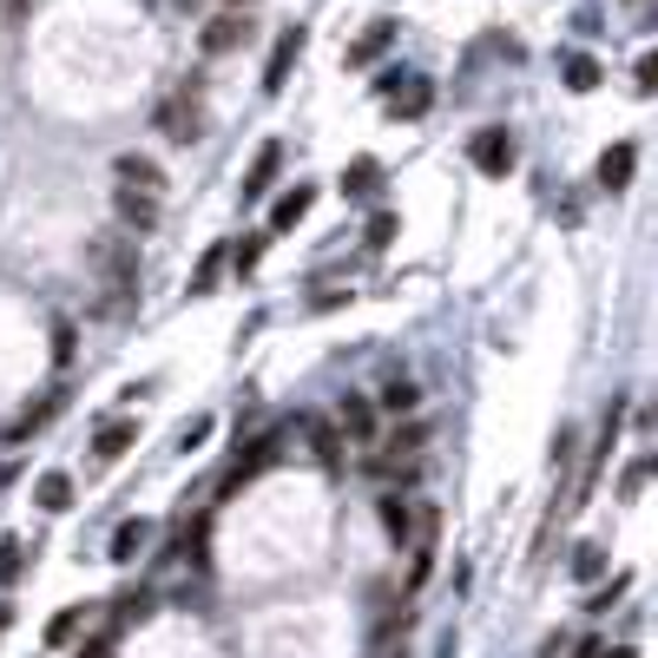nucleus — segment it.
Returning a JSON list of instances; mask_svg holds the SVG:
<instances>
[{"mask_svg":"<svg viewBox=\"0 0 658 658\" xmlns=\"http://www.w3.org/2000/svg\"><path fill=\"white\" fill-rule=\"evenodd\" d=\"M86 264L105 277V310H119L125 290L138 283V237H132V231H105V237L86 244Z\"/></svg>","mask_w":658,"mask_h":658,"instance_id":"nucleus-1","label":"nucleus"},{"mask_svg":"<svg viewBox=\"0 0 658 658\" xmlns=\"http://www.w3.org/2000/svg\"><path fill=\"white\" fill-rule=\"evenodd\" d=\"M468 158H475V171L508 178V171H514V138H508V125H481V132L468 138Z\"/></svg>","mask_w":658,"mask_h":658,"instance_id":"nucleus-2","label":"nucleus"},{"mask_svg":"<svg viewBox=\"0 0 658 658\" xmlns=\"http://www.w3.org/2000/svg\"><path fill=\"white\" fill-rule=\"evenodd\" d=\"M376 92L395 105V119H422V112H428V99H435V86H428V79H415V73H389V79H376Z\"/></svg>","mask_w":658,"mask_h":658,"instance_id":"nucleus-3","label":"nucleus"},{"mask_svg":"<svg viewBox=\"0 0 658 658\" xmlns=\"http://www.w3.org/2000/svg\"><path fill=\"white\" fill-rule=\"evenodd\" d=\"M112 218H119V231H132V237L158 231V191H132V185H119V198H112Z\"/></svg>","mask_w":658,"mask_h":658,"instance_id":"nucleus-4","label":"nucleus"},{"mask_svg":"<svg viewBox=\"0 0 658 658\" xmlns=\"http://www.w3.org/2000/svg\"><path fill=\"white\" fill-rule=\"evenodd\" d=\"M158 132L165 138H178V145H191L198 138V92L185 86V92H171L165 105H158Z\"/></svg>","mask_w":658,"mask_h":658,"instance_id":"nucleus-5","label":"nucleus"},{"mask_svg":"<svg viewBox=\"0 0 658 658\" xmlns=\"http://www.w3.org/2000/svg\"><path fill=\"white\" fill-rule=\"evenodd\" d=\"M270 461H277V435H257V442H250V448L237 455V468H231V475L218 481V494H237V488H244V481H257V475H264Z\"/></svg>","mask_w":658,"mask_h":658,"instance_id":"nucleus-6","label":"nucleus"},{"mask_svg":"<svg viewBox=\"0 0 658 658\" xmlns=\"http://www.w3.org/2000/svg\"><path fill=\"white\" fill-rule=\"evenodd\" d=\"M244 33H250V13H244V7H231V13L204 20L198 46H204V53H231V46H244Z\"/></svg>","mask_w":658,"mask_h":658,"instance_id":"nucleus-7","label":"nucleus"},{"mask_svg":"<svg viewBox=\"0 0 658 658\" xmlns=\"http://www.w3.org/2000/svg\"><path fill=\"white\" fill-rule=\"evenodd\" d=\"M297 53H303V26H283V33H277V46H270V66H264V92H283V79H290Z\"/></svg>","mask_w":658,"mask_h":658,"instance_id":"nucleus-8","label":"nucleus"},{"mask_svg":"<svg viewBox=\"0 0 658 658\" xmlns=\"http://www.w3.org/2000/svg\"><path fill=\"white\" fill-rule=\"evenodd\" d=\"M395 46V20H376V26H363L356 40H349V53H343V66H369V59H382Z\"/></svg>","mask_w":658,"mask_h":658,"instance_id":"nucleus-9","label":"nucleus"},{"mask_svg":"<svg viewBox=\"0 0 658 658\" xmlns=\"http://www.w3.org/2000/svg\"><path fill=\"white\" fill-rule=\"evenodd\" d=\"M633 165H639V145H626V138H620V145H606V152H600V165H593V171H600V185H606V191H626V185H633Z\"/></svg>","mask_w":658,"mask_h":658,"instance_id":"nucleus-10","label":"nucleus"},{"mask_svg":"<svg viewBox=\"0 0 658 658\" xmlns=\"http://www.w3.org/2000/svg\"><path fill=\"white\" fill-rule=\"evenodd\" d=\"M112 178L132 185V191H165V171H158L152 158H138V152H119V158H112Z\"/></svg>","mask_w":658,"mask_h":658,"instance_id":"nucleus-11","label":"nucleus"},{"mask_svg":"<svg viewBox=\"0 0 658 658\" xmlns=\"http://www.w3.org/2000/svg\"><path fill=\"white\" fill-rule=\"evenodd\" d=\"M277 171H283V145L270 138V145H257V158H250V171H244V198H264V191L277 185Z\"/></svg>","mask_w":658,"mask_h":658,"instance_id":"nucleus-12","label":"nucleus"},{"mask_svg":"<svg viewBox=\"0 0 658 658\" xmlns=\"http://www.w3.org/2000/svg\"><path fill=\"white\" fill-rule=\"evenodd\" d=\"M336 428L363 448V442H376V409L363 402V395H343V409H336Z\"/></svg>","mask_w":658,"mask_h":658,"instance_id":"nucleus-13","label":"nucleus"},{"mask_svg":"<svg viewBox=\"0 0 658 658\" xmlns=\"http://www.w3.org/2000/svg\"><path fill=\"white\" fill-rule=\"evenodd\" d=\"M310 204H316V185H297V191H283V198L270 204V231H297Z\"/></svg>","mask_w":658,"mask_h":658,"instance_id":"nucleus-14","label":"nucleus"},{"mask_svg":"<svg viewBox=\"0 0 658 658\" xmlns=\"http://www.w3.org/2000/svg\"><path fill=\"white\" fill-rule=\"evenodd\" d=\"M132 442H138V422H125V415H112V422H105V428L92 435V455H99V461H119V455H125Z\"/></svg>","mask_w":658,"mask_h":658,"instance_id":"nucleus-15","label":"nucleus"},{"mask_svg":"<svg viewBox=\"0 0 658 658\" xmlns=\"http://www.w3.org/2000/svg\"><path fill=\"white\" fill-rule=\"evenodd\" d=\"M382 191V165L376 158H356L349 171H343V198H376Z\"/></svg>","mask_w":658,"mask_h":658,"instance_id":"nucleus-16","label":"nucleus"},{"mask_svg":"<svg viewBox=\"0 0 658 658\" xmlns=\"http://www.w3.org/2000/svg\"><path fill=\"white\" fill-rule=\"evenodd\" d=\"M33 501H40L46 514H66V508H73V481H66V475H40V488H33Z\"/></svg>","mask_w":658,"mask_h":658,"instance_id":"nucleus-17","label":"nucleus"},{"mask_svg":"<svg viewBox=\"0 0 658 658\" xmlns=\"http://www.w3.org/2000/svg\"><path fill=\"white\" fill-rule=\"evenodd\" d=\"M224 264H231V244H211V250L198 257V277H191V297H204V290L218 283V270H224Z\"/></svg>","mask_w":658,"mask_h":658,"instance_id":"nucleus-18","label":"nucleus"},{"mask_svg":"<svg viewBox=\"0 0 658 658\" xmlns=\"http://www.w3.org/2000/svg\"><path fill=\"white\" fill-rule=\"evenodd\" d=\"M415 402H422V389H415L409 376H389V382H382V409H389V415H409Z\"/></svg>","mask_w":658,"mask_h":658,"instance_id":"nucleus-19","label":"nucleus"},{"mask_svg":"<svg viewBox=\"0 0 658 658\" xmlns=\"http://www.w3.org/2000/svg\"><path fill=\"white\" fill-rule=\"evenodd\" d=\"M382 527H389L395 540H409V527H415V501H402V494H389V501H382Z\"/></svg>","mask_w":658,"mask_h":658,"instance_id":"nucleus-20","label":"nucleus"},{"mask_svg":"<svg viewBox=\"0 0 658 658\" xmlns=\"http://www.w3.org/2000/svg\"><path fill=\"white\" fill-rule=\"evenodd\" d=\"M79 626H86V606H66V613H53V626H46V646H73V639H79Z\"/></svg>","mask_w":658,"mask_h":658,"instance_id":"nucleus-21","label":"nucleus"},{"mask_svg":"<svg viewBox=\"0 0 658 658\" xmlns=\"http://www.w3.org/2000/svg\"><path fill=\"white\" fill-rule=\"evenodd\" d=\"M567 86H573V92H593V86H600V59H593V53H573V59H567Z\"/></svg>","mask_w":658,"mask_h":658,"instance_id":"nucleus-22","label":"nucleus"},{"mask_svg":"<svg viewBox=\"0 0 658 658\" xmlns=\"http://www.w3.org/2000/svg\"><path fill=\"white\" fill-rule=\"evenodd\" d=\"M145 540H152V527H145V521H125V527L112 534V560H132Z\"/></svg>","mask_w":658,"mask_h":658,"instance_id":"nucleus-23","label":"nucleus"},{"mask_svg":"<svg viewBox=\"0 0 658 658\" xmlns=\"http://www.w3.org/2000/svg\"><path fill=\"white\" fill-rule=\"evenodd\" d=\"M606 573V547H580L573 554V580H600Z\"/></svg>","mask_w":658,"mask_h":658,"instance_id":"nucleus-24","label":"nucleus"},{"mask_svg":"<svg viewBox=\"0 0 658 658\" xmlns=\"http://www.w3.org/2000/svg\"><path fill=\"white\" fill-rule=\"evenodd\" d=\"M20 567H26V547H20V540H0V587H13Z\"/></svg>","mask_w":658,"mask_h":658,"instance_id":"nucleus-25","label":"nucleus"},{"mask_svg":"<svg viewBox=\"0 0 658 658\" xmlns=\"http://www.w3.org/2000/svg\"><path fill=\"white\" fill-rule=\"evenodd\" d=\"M257 257H264V237H244V244H231V264H237V277H244Z\"/></svg>","mask_w":658,"mask_h":658,"instance_id":"nucleus-26","label":"nucleus"},{"mask_svg":"<svg viewBox=\"0 0 658 658\" xmlns=\"http://www.w3.org/2000/svg\"><path fill=\"white\" fill-rule=\"evenodd\" d=\"M389 237H395V218H389V211H376V218H369V250H382Z\"/></svg>","mask_w":658,"mask_h":658,"instance_id":"nucleus-27","label":"nucleus"},{"mask_svg":"<svg viewBox=\"0 0 658 658\" xmlns=\"http://www.w3.org/2000/svg\"><path fill=\"white\" fill-rule=\"evenodd\" d=\"M646 481H653V461H633V468H626V488H620V494H646Z\"/></svg>","mask_w":658,"mask_h":658,"instance_id":"nucleus-28","label":"nucleus"},{"mask_svg":"<svg viewBox=\"0 0 658 658\" xmlns=\"http://www.w3.org/2000/svg\"><path fill=\"white\" fill-rule=\"evenodd\" d=\"M653 86H658V59L646 53V59H639V92H653Z\"/></svg>","mask_w":658,"mask_h":658,"instance_id":"nucleus-29","label":"nucleus"},{"mask_svg":"<svg viewBox=\"0 0 658 658\" xmlns=\"http://www.w3.org/2000/svg\"><path fill=\"white\" fill-rule=\"evenodd\" d=\"M79 658H112V639H92V646H79Z\"/></svg>","mask_w":658,"mask_h":658,"instance_id":"nucleus-30","label":"nucleus"},{"mask_svg":"<svg viewBox=\"0 0 658 658\" xmlns=\"http://www.w3.org/2000/svg\"><path fill=\"white\" fill-rule=\"evenodd\" d=\"M7 626H13V613H7V600H0V633H7Z\"/></svg>","mask_w":658,"mask_h":658,"instance_id":"nucleus-31","label":"nucleus"},{"mask_svg":"<svg viewBox=\"0 0 658 658\" xmlns=\"http://www.w3.org/2000/svg\"><path fill=\"white\" fill-rule=\"evenodd\" d=\"M626 7H633V13H653V0H626Z\"/></svg>","mask_w":658,"mask_h":658,"instance_id":"nucleus-32","label":"nucleus"},{"mask_svg":"<svg viewBox=\"0 0 658 658\" xmlns=\"http://www.w3.org/2000/svg\"><path fill=\"white\" fill-rule=\"evenodd\" d=\"M600 658H633V646H620V653H600Z\"/></svg>","mask_w":658,"mask_h":658,"instance_id":"nucleus-33","label":"nucleus"},{"mask_svg":"<svg viewBox=\"0 0 658 658\" xmlns=\"http://www.w3.org/2000/svg\"><path fill=\"white\" fill-rule=\"evenodd\" d=\"M224 7H250V0H224Z\"/></svg>","mask_w":658,"mask_h":658,"instance_id":"nucleus-34","label":"nucleus"}]
</instances>
